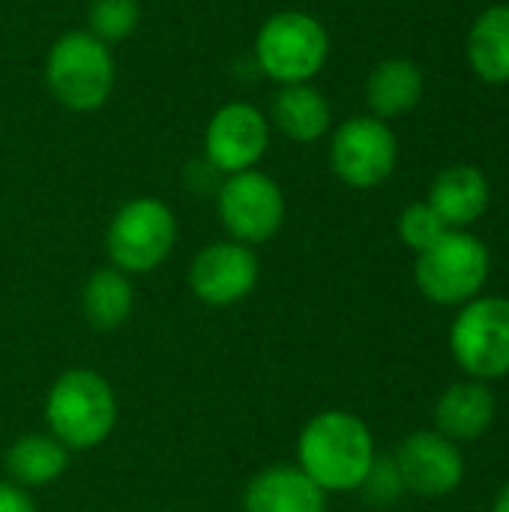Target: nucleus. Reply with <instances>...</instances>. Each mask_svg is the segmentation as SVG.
<instances>
[{
  "instance_id": "f257e3e1",
  "label": "nucleus",
  "mask_w": 509,
  "mask_h": 512,
  "mask_svg": "<svg viewBox=\"0 0 509 512\" xmlns=\"http://www.w3.org/2000/svg\"><path fill=\"white\" fill-rule=\"evenodd\" d=\"M375 438L351 411L315 414L297 441L300 468L324 492H357L375 462Z\"/></svg>"
},
{
  "instance_id": "f03ea898",
  "label": "nucleus",
  "mask_w": 509,
  "mask_h": 512,
  "mask_svg": "<svg viewBox=\"0 0 509 512\" xmlns=\"http://www.w3.org/2000/svg\"><path fill=\"white\" fill-rule=\"evenodd\" d=\"M45 420L66 450H93L114 432V390L90 369H69L54 381L45 399Z\"/></svg>"
},
{
  "instance_id": "7ed1b4c3",
  "label": "nucleus",
  "mask_w": 509,
  "mask_h": 512,
  "mask_svg": "<svg viewBox=\"0 0 509 512\" xmlns=\"http://www.w3.org/2000/svg\"><path fill=\"white\" fill-rule=\"evenodd\" d=\"M114 78L117 69L111 48L90 30L63 33L45 57L48 93L75 114L102 108L114 90Z\"/></svg>"
},
{
  "instance_id": "20e7f679",
  "label": "nucleus",
  "mask_w": 509,
  "mask_h": 512,
  "mask_svg": "<svg viewBox=\"0 0 509 512\" xmlns=\"http://www.w3.org/2000/svg\"><path fill=\"white\" fill-rule=\"evenodd\" d=\"M330 57V36L324 24L300 9H282L270 15L255 36V63L258 69L285 84H309Z\"/></svg>"
},
{
  "instance_id": "39448f33",
  "label": "nucleus",
  "mask_w": 509,
  "mask_h": 512,
  "mask_svg": "<svg viewBox=\"0 0 509 512\" xmlns=\"http://www.w3.org/2000/svg\"><path fill=\"white\" fill-rule=\"evenodd\" d=\"M492 270V255L471 231H447L438 243L417 255L414 282L435 306H465L483 294Z\"/></svg>"
},
{
  "instance_id": "423d86ee",
  "label": "nucleus",
  "mask_w": 509,
  "mask_h": 512,
  "mask_svg": "<svg viewBox=\"0 0 509 512\" xmlns=\"http://www.w3.org/2000/svg\"><path fill=\"white\" fill-rule=\"evenodd\" d=\"M456 366L474 381H501L509 375V297H474L459 306L450 327Z\"/></svg>"
},
{
  "instance_id": "0eeeda50",
  "label": "nucleus",
  "mask_w": 509,
  "mask_h": 512,
  "mask_svg": "<svg viewBox=\"0 0 509 512\" xmlns=\"http://www.w3.org/2000/svg\"><path fill=\"white\" fill-rule=\"evenodd\" d=\"M177 243V219L159 198L126 201L105 234L111 267L120 273H150L171 255Z\"/></svg>"
},
{
  "instance_id": "6e6552de",
  "label": "nucleus",
  "mask_w": 509,
  "mask_h": 512,
  "mask_svg": "<svg viewBox=\"0 0 509 512\" xmlns=\"http://www.w3.org/2000/svg\"><path fill=\"white\" fill-rule=\"evenodd\" d=\"M216 213L231 240L255 246L276 237L285 222V195L273 177L258 168L228 174L216 189Z\"/></svg>"
},
{
  "instance_id": "1a4fd4ad",
  "label": "nucleus",
  "mask_w": 509,
  "mask_h": 512,
  "mask_svg": "<svg viewBox=\"0 0 509 512\" xmlns=\"http://www.w3.org/2000/svg\"><path fill=\"white\" fill-rule=\"evenodd\" d=\"M399 162V141L387 120L348 117L330 138V168L351 189L381 186Z\"/></svg>"
},
{
  "instance_id": "9d476101",
  "label": "nucleus",
  "mask_w": 509,
  "mask_h": 512,
  "mask_svg": "<svg viewBox=\"0 0 509 512\" xmlns=\"http://www.w3.org/2000/svg\"><path fill=\"white\" fill-rule=\"evenodd\" d=\"M270 147V120L252 102L222 105L204 129V159L216 174L255 168Z\"/></svg>"
},
{
  "instance_id": "9b49d317",
  "label": "nucleus",
  "mask_w": 509,
  "mask_h": 512,
  "mask_svg": "<svg viewBox=\"0 0 509 512\" xmlns=\"http://www.w3.org/2000/svg\"><path fill=\"white\" fill-rule=\"evenodd\" d=\"M405 492L420 498H447L465 480V456L459 444L435 429L408 435L393 456Z\"/></svg>"
},
{
  "instance_id": "f8f14e48",
  "label": "nucleus",
  "mask_w": 509,
  "mask_h": 512,
  "mask_svg": "<svg viewBox=\"0 0 509 512\" xmlns=\"http://www.w3.org/2000/svg\"><path fill=\"white\" fill-rule=\"evenodd\" d=\"M258 255L237 240L204 246L189 267V288L207 306H234L258 285Z\"/></svg>"
},
{
  "instance_id": "ddd939ff",
  "label": "nucleus",
  "mask_w": 509,
  "mask_h": 512,
  "mask_svg": "<svg viewBox=\"0 0 509 512\" xmlns=\"http://www.w3.org/2000/svg\"><path fill=\"white\" fill-rule=\"evenodd\" d=\"M498 417V399L486 381H456L435 402V432L453 444L480 441Z\"/></svg>"
},
{
  "instance_id": "4468645a",
  "label": "nucleus",
  "mask_w": 509,
  "mask_h": 512,
  "mask_svg": "<svg viewBox=\"0 0 509 512\" xmlns=\"http://www.w3.org/2000/svg\"><path fill=\"white\" fill-rule=\"evenodd\" d=\"M327 492L300 465H270L243 492V512H324Z\"/></svg>"
},
{
  "instance_id": "2eb2a0df",
  "label": "nucleus",
  "mask_w": 509,
  "mask_h": 512,
  "mask_svg": "<svg viewBox=\"0 0 509 512\" xmlns=\"http://www.w3.org/2000/svg\"><path fill=\"white\" fill-rule=\"evenodd\" d=\"M489 180L474 165H450L444 168L429 189V207L444 219L453 231H468L489 210Z\"/></svg>"
},
{
  "instance_id": "dca6fc26",
  "label": "nucleus",
  "mask_w": 509,
  "mask_h": 512,
  "mask_svg": "<svg viewBox=\"0 0 509 512\" xmlns=\"http://www.w3.org/2000/svg\"><path fill=\"white\" fill-rule=\"evenodd\" d=\"M285 138L297 144H312L327 135L333 111L327 96L312 84H285L276 90L267 117Z\"/></svg>"
},
{
  "instance_id": "f3484780",
  "label": "nucleus",
  "mask_w": 509,
  "mask_h": 512,
  "mask_svg": "<svg viewBox=\"0 0 509 512\" xmlns=\"http://www.w3.org/2000/svg\"><path fill=\"white\" fill-rule=\"evenodd\" d=\"M423 69L408 57H390L381 60L366 81V102L372 117L393 120L417 108L423 99Z\"/></svg>"
},
{
  "instance_id": "a211bd4d",
  "label": "nucleus",
  "mask_w": 509,
  "mask_h": 512,
  "mask_svg": "<svg viewBox=\"0 0 509 512\" xmlns=\"http://www.w3.org/2000/svg\"><path fill=\"white\" fill-rule=\"evenodd\" d=\"M468 63L486 84H509V3L483 9L468 33Z\"/></svg>"
},
{
  "instance_id": "6ab92c4d",
  "label": "nucleus",
  "mask_w": 509,
  "mask_h": 512,
  "mask_svg": "<svg viewBox=\"0 0 509 512\" xmlns=\"http://www.w3.org/2000/svg\"><path fill=\"white\" fill-rule=\"evenodd\" d=\"M132 303H135L132 282L117 267H99L84 282L81 309L87 324L99 333H111L123 327L132 315Z\"/></svg>"
},
{
  "instance_id": "aec40b11",
  "label": "nucleus",
  "mask_w": 509,
  "mask_h": 512,
  "mask_svg": "<svg viewBox=\"0 0 509 512\" xmlns=\"http://www.w3.org/2000/svg\"><path fill=\"white\" fill-rule=\"evenodd\" d=\"M69 465V450L54 435H24L6 450V471L15 486L33 489L54 483Z\"/></svg>"
},
{
  "instance_id": "412c9836",
  "label": "nucleus",
  "mask_w": 509,
  "mask_h": 512,
  "mask_svg": "<svg viewBox=\"0 0 509 512\" xmlns=\"http://www.w3.org/2000/svg\"><path fill=\"white\" fill-rule=\"evenodd\" d=\"M141 21V3L138 0H93L87 12V30L108 42H123L126 36L135 33Z\"/></svg>"
},
{
  "instance_id": "4be33fe9",
  "label": "nucleus",
  "mask_w": 509,
  "mask_h": 512,
  "mask_svg": "<svg viewBox=\"0 0 509 512\" xmlns=\"http://www.w3.org/2000/svg\"><path fill=\"white\" fill-rule=\"evenodd\" d=\"M396 231H399V240L414 249L417 255L426 252L432 243H438L450 228L444 225V219L429 207V201H417V204H408L396 222Z\"/></svg>"
},
{
  "instance_id": "5701e85b",
  "label": "nucleus",
  "mask_w": 509,
  "mask_h": 512,
  "mask_svg": "<svg viewBox=\"0 0 509 512\" xmlns=\"http://www.w3.org/2000/svg\"><path fill=\"white\" fill-rule=\"evenodd\" d=\"M360 489L378 507H387V504H393L396 498L405 495V483L399 477L396 462L393 459H381V456H375V462H372V468H369V474H366Z\"/></svg>"
},
{
  "instance_id": "b1692460",
  "label": "nucleus",
  "mask_w": 509,
  "mask_h": 512,
  "mask_svg": "<svg viewBox=\"0 0 509 512\" xmlns=\"http://www.w3.org/2000/svg\"><path fill=\"white\" fill-rule=\"evenodd\" d=\"M0 512H36V504L27 489L15 483H0Z\"/></svg>"
},
{
  "instance_id": "393cba45",
  "label": "nucleus",
  "mask_w": 509,
  "mask_h": 512,
  "mask_svg": "<svg viewBox=\"0 0 509 512\" xmlns=\"http://www.w3.org/2000/svg\"><path fill=\"white\" fill-rule=\"evenodd\" d=\"M492 512H509V483H504V489L498 492Z\"/></svg>"
}]
</instances>
